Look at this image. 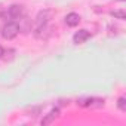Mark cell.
Wrapping results in <instances>:
<instances>
[{"instance_id":"cell-6","label":"cell","mask_w":126,"mask_h":126,"mask_svg":"<svg viewBox=\"0 0 126 126\" xmlns=\"http://www.w3.org/2000/svg\"><path fill=\"white\" fill-rule=\"evenodd\" d=\"M91 39V33L88 31V30H80V31H77L76 34H74V37H73V40H74V43H85L86 40H89Z\"/></svg>"},{"instance_id":"cell-8","label":"cell","mask_w":126,"mask_h":126,"mask_svg":"<svg viewBox=\"0 0 126 126\" xmlns=\"http://www.w3.org/2000/svg\"><path fill=\"white\" fill-rule=\"evenodd\" d=\"M113 15H114V18H119V19H125V11L123 9H119V11H114L113 12Z\"/></svg>"},{"instance_id":"cell-7","label":"cell","mask_w":126,"mask_h":126,"mask_svg":"<svg viewBox=\"0 0 126 126\" xmlns=\"http://www.w3.org/2000/svg\"><path fill=\"white\" fill-rule=\"evenodd\" d=\"M79 22H80V16L74 12H71L65 16V24L68 27H76V25H79Z\"/></svg>"},{"instance_id":"cell-5","label":"cell","mask_w":126,"mask_h":126,"mask_svg":"<svg viewBox=\"0 0 126 126\" xmlns=\"http://www.w3.org/2000/svg\"><path fill=\"white\" fill-rule=\"evenodd\" d=\"M21 14H22V6H18V5H14V6H11L9 9H8V18L11 19V21H14V19H16V18H19L21 16Z\"/></svg>"},{"instance_id":"cell-9","label":"cell","mask_w":126,"mask_h":126,"mask_svg":"<svg viewBox=\"0 0 126 126\" xmlns=\"http://www.w3.org/2000/svg\"><path fill=\"white\" fill-rule=\"evenodd\" d=\"M117 105H119V108H120L122 111H126V104H125V98H123V96H122V98H119Z\"/></svg>"},{"instance_id":"cell-3","label":"cell","mask_w":126,"mask_h":126,"mask_svg":"<svg viewBox=\"0 0 126 126\" xmlns=\"http://www.w3.org/2000/svg\"><path fill=\"white\" fill-rule=\"evenodd\" d=\"M19 25L15 22V21H9L8 24H5V27L2 28V36L6 39V40H11V39H14V37H16L18 36V33H19Z\"/></svg>"},{"instance_id":"cell-2","label":"cell","mask_w":126,"mask_h":126,"mask_svg":"<svg viewBox=\"0 0 126 126\" xmlns=\"http://www.w3.org/2000/svg\"><path fill=\"white\" fill-rule=\"evenodd\" d=\"M77 104L85 108H101L104 105V99H101L98 96H86V98H80L77 101Z\"/></svg>"},{"instance_id":"cell-1","label":"cell","mask_w":126,"mask_h":126,"mask_svg":"<svg viewBox=\"0 0 126 126\" xmlns=\"http://www.w3.org/2000/svg\"><path fill=\"white\" fill-rule=\"evenodd\" d=\"M50 18V12L49 11H42L39 12L36 21H34V34L36 37H42L43 33L47 30V22Z\"/></svg>"},{"instance_id":"cell-4","label":"cell","mask_w":126,"mask_h":126,"mask_svg":"<svg viewBox=\"0 0 126 126\" xmlns=\"http://www.w3.org/2000/svg\"><path fill=\"white\" fill-rule=\"evenodd\" d=\"M58 117H59V108H58V107H56V108H52V110L42 119V125H50V123H53Z\"/></svg>"}]
</instances>
